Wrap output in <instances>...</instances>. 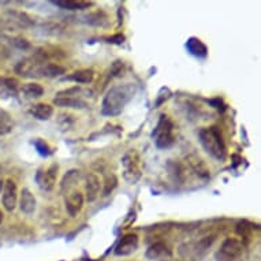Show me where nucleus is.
I'll return each mask as SVG.
<instances>
[{"label":"nucleus","mask_w":261,"mask_h":261,"mask_svg":"<svg viewBox=\"0 0 261 261\" xmlns=\"http://www.w3.org/2000/svg\"><path fill=\"white\" fill-rule=\"evenodd\" d=\"M137 93L136 84H122L108 89L101 103V114L106 116H116L122 114L134 94Z\"/></svg>","instance_id":"f257e3e1"},{"label":"nucleus","mask_w":261,"mask_h":261,"mask_svg":"<svg viewBox=\"0 0 261 261\" xmlns=\"http://www.w3.org/2000/svg\"><path fill=\"white\" fill-rule=\"evenodd\" d=\"M198 138L206 153L219 162H223L226 159V144L223 141L222 133L218 127L212 126V127L201 128L198 132Z\"/></svg>","instance_id":"f03ea898"},{"label":"nucleus","mask_w":261,"mask_h":261,"mask_svg":"<svg viewBox=\"0 0 261 261\" xmlns=\"http://www.w3.org/2000/svg\"><path fill=\"white\" fill-rule=\"evenodd\" d=\"M153 141L159 149H167L175 142V124L168 115H160L153 133Z\"/></svg>","instance_id":"7ed1b4c3"},{"label":"nucleus","mask_w":261,"mask_h":261,"mask_svg":"<svg viewBox=\"0 0 261 261\" xmlns=\"http://www.w3.org/2000/svg\"><path fill=\"white\" fill-rule=\"evenodd\" d=\"M245 242L238 238H227L223 241L218 252L215 253L216 261H244Z\"/></svg>","instance_id":"20e7f679"},{"label":"nucleus","mask_w":261,"mask_h":261,"mask_svg":"<svg viewBox=\"0 0 261 261\" xmlns=\"http://www.w3.org/2000/svg\"><path fill=\"white\" fill-rule=\"evenodd\" d=\"M215 240H216V237L210 236L204 237V238L198 241L186 242L179 248V254L184 258H188V260H200L208 252V249L212 246Z\"/></svg>","instance_id":"39448f33"},{"label":"nucleus","mask_w":261,"mask_h":261,"mask_svg":"<svg viewBox=\"0 0 261 261\" xmlns=\"http://www.w3.org/2000/svg\"><path fill=\"white\" fill-rule=\"evenodd\" d=\"M122 166H123V178L130 185L137 184L142 175L141 159L136 150H128L122 159Z\"/></svg>","instance_id":"423d86ee"},{"label":"nucleus","mask_w":261,"mask_h":261,"mask_svg":"<svg viewBox=\"0 0 261 261\" xmlns=\"http://www.w3.org/2000/svg\"><path fill=\"white\" fill-rule=\"evenodd\" d=\"M58 163H52L48 167H41L36 174V182L43 192H51L55 188L56 178H58Z\"/></svg>","instance_id":"0eeeda50"},{"label":"nucleus","mask_w":261,"mask_h":261,"mask_svg":"<svg viewBox=\"0 0 261 261\" xmlns=\"http://www.w3.org/2000/svg\"><path fill=\"white\" fill-rule=\"evenodd\" d=\"M2 201L6 211L13 212L18 205V188L15 180L7 179L3 186V196H2Z\"/></svg>","instance_id":"6e6552de"},{"label":"nucleus","mask_w":261,"mask_h":261,"mask_svg":"<svg viewBox=\"0 0 261 261\" xmlns=\"http://www.w3.org/2000/svg\"><path fill=\"white\" fill-rule=\"evenodd\" d=\"M185 163H186V166L189 167V170L194 174V175H197L198 178H201V179L206 180L211 178V171L210 167L206 166V163L202 160L200 156L197 154H189L185 159Z\"/></svg>","instance_id":"1a4fd4ad"},{"label":"nucleus","mask_w":261,"mask_h":261,"mask_svg":"<svg viewBox=\"0 0 261 261\" xmlns=\"http://www.w3.org/2000/svg\"><path fill=\"white\" fill-rule=\"evenodd\" d=\"M84 194L77 189H73L70 192L66 193V197H64V205L66 210L69 212L70 216H77L81 212L82 206H84Z\"/></svg>","instance_id":"9d476101"},{"label":"nucleus","mask_w":261,"mask_h":261,"mask_svg":"<svg viewBox=\"0 0 261 261\" xmlns=\"http://www.w3.org/2000/svg\"><path fill=\"white\" fill-rule=\"evenodd\" d=\"M145 256L148 260L152 261L171 260L172 249L166 242H154L153 245H150L149 248L146 249Z\"/></svg>","instance_id":"9b49d317"},{"label":"nucleus","mask_w":261,"mask_h":261,"mask_svg":"<svg viewBox=\"0 0 261 261\" xmlns=\"http://www.w3.org/2000/svg\"><path fill=\"white\" fill-rule=\"evenodd\" d=\"M138 244H140V241H138V237L136 234H126L118 242L114 253H115L116 256H130V254H133L137 250Z\"/></svg>","instance_id":"f8f14e48"},{"label":"nucleus","mask_w":261,"mask_h":261,"mask_svg":"<svg viewBox=\"0 0 261 261\" xmlns=\"http://www.w3.org/2000/svg\"><path fill=\"white\" fill-rule=\"evenodd\" d=\"M101 182L100 178L96 174H86L85 176V200L88 202H93L96 198L99 197Z\"/></svg>","instance_id":"ddd939ff"},{"label":"nucleus","mask_w":261,"mask_h":261,"mask_svg":"<svg viewBox=\"0 0 261 261\" xmlns=\"http://www.w3.org/2000/svg\"><path fill=\"white\" fill-rule=\"evenodd\" d=\"M54 104L58 107L63 108H86L88 104L81 99V97H75V96H66V94H56L54 99Z\"/></svg>","instance_id":"4468645a"},{"label":"nucleus","mask_w":261,"mask_h":261,"mask_svg":"<svg viewBox=\"0 0 261 261\" xmlns=\"http://www.w3.org/2000/svg\"><path fill=\"white\" fill-rule=\"evenodd\" d=\"M66 73V69L63 66L56 63H43L37 70L36 77L40 78H56L60 77L62 74Z\"/></svg>","instance_id":"2eb2a0df"},{"label":"nucleus","mask_w":261,"mask_h":261,"mask_svg":"<svg viewBox=\"0 0 261 261\" xmlns=\"http://www.w3.org/2000/svg\"><path fill=\"white\" fill-rule=\"evenodd\" d=\"M36 205H37V201L33 193L30 192L29 189H23L19 197V208L22 212L26 215H32L36 211Z\"/></svg>","instance_id":"dca6fc26"},{"label":"nucleus","mask_w":261,"mask_h":261,"mask_svg":"<svg viewBox=\"0 0 261 261\" xmlns=\"http://www.w3.org/2000/svg\"><path fill=\"white\" fill-rule=\"evenodd\" d=\"M64 81H73L75 84H90V82L94 80V71L92 69H82L74 71L70 75H66L63 77Z\"/></svg>","instance_id":"f3484780"},{"label":"nucleus","mask_w":261,"mask_h":261,"mask_svg":"<svg viewBox=\"0 0 261 261\" xmlns=\"http://www.w3.org/2000/svg\"><path fill=\"white\" fill-rule=\"evenodd\" d=\"M186 49H188L193 56H196V58H206L208 55V48L204 43H202L201 40L197 39V37H190V39L186 41Z\"/></svg>","instance_id":"a211bd4d"},{"label":"nucleus","mask_w":261,"mask_h":261,"mask_svg":"<svg viewBox=\"0 0 261 261\" xmlns=\"http://www.w3.org/2000/svg\"><path fill=\"white\" fill-rule=\"evenodd\" d=\"M52 5L58 6L63 10H86L94 5L93 2H85V0H55Z\"/></svg>","instance_id":"6ab92c4d"},{"label":"nucleus","mask_w":261,"mask_h":261,"mask_svg":"<svg viewBox=\"0 0 261 261\" xmlns=\"http://www.w3.org/2000/svg\"><path fill=\"white\" fill-rule=\"evenodd\" d=\"M29 112H30V115L35 116L36 119L48 120L52 115H54V107H52L51 104L37 103L30 107Z\"/></svg>","instance_id":"aec40b11"},{"label":"nucleus","mask_w":261,"mask_h":261,"mask_svg":"<svg viewBox=\"0 0 261 261\" xmlns=\"http://www.w3.org/2000/svg\"><path fill=\"white\" fill-rule=\"evenodd\" d=\"M21 94L28 100H36L40 99L44 94V88L40 84H36V82H30V84H25V85L21 86L19 89Z\"/></svg>","instance_id":"412c9836"},{"label":"nucleus","mask_w":261,"mask_h":261,"mask_svg":"<svg viewBox=\"0 0 261 261\" xmlns=\"http://www.w3.org/2000/svg\"><path fill=\"white\" fill-rule=\"evenodd\" d=\"M14 122L9 112L0 108V136H7L13 132Z\"/></svg>","instance_id":"4be33fe9"},{"label":"nucleus","mask_w":261,"mask_h":261,"mask_svg":"<svg viewBox=\"0 0 261 261\" xmlns=\"http://www.w3.org/2000/svg\"><path fill=\"white\" fill-rule=\"evenodd\" d=\"M103 186V197H107V196H110L114 192V189L118 186V178L115 176V174H112V172L104 174Z\"/></svg>","instance_id":"5701e85b"},{"label":"nucleus","mask_w":261,"mask_h":261,"mask_svg":"<svg viewBox=\"0 0 261 261\" xmlns=\"http://www.w3.org/2000/svg\"><path fill=\"white\" fill-rule=\"evenodd\" d=\"M78 178H80V171H77V170H71V171H69L66 174V176H64L63 184H62V189H64L67 186V192H70V190H71L70 186L75 184Z\"/></svg>","instance_id":"b1692460"},{"label":"nucleus","mask_w":261,"mask_h":261,"mask_svg":"<svg viewBox=\"0 0 261 261\" xmlns=\"http://www.w3.org/2000/svg\"><path fill=\"white\" fill-rule=\"evenodd\" d=\"M252 230H253V226L248 222H241L240 224L237 226V232L242 237V240H241L242 242H244V240H248L249 236H250V232H252Z\"/></svg>","instance_id":"393cba45"},{"label":"nucleus","mask_w":261,"mask_h":261,"mask_svg":"<svg viewBox=\"0 0 261 261\" xmlns=\"http://www.w3.org/2000/svg\"><path fill=\"white\" fill-rule=\"evenodd\" d=\"M33 144H35V146L37 148V150H39V153L41 154V156H49V154L52 153L51 148H49L47 142L43 141V140L37 138V140H35Z\"/></svg>","instance_id":"a878e982"},{"label":"nucleus","mask_w":261,"mask_h":261,"mask_svg":"<svg viewBox=\"0 0 261 261\" xmlns=\"http://www.w3.org/2000/svg\"><path fill=\"white\" fill-rule=\"evenodd\" d=\"M9 41L13 44L14 47L19 48V49H29L30 43L26 39L22 37H9Z\"/></svg>","instance_id":"bb28decb"},{"label":"nucleus","mask_w":261,"mask_h":261,"mask_svg":"<svg viewBox=\"0 0 261 261\" xmlns=\"http://www.w3.org/2000/svg\"><path fill=\"white\" fill-rule=\"evenodd\" d=\"M108 43H112V44H122L123 43L124 37L122 35H116V36H112V37H108Z\"/></svg>","instance_id":"cd10ccee"},{"label":"nucleus","mask_w":261,"mask_h":261,"mask_svg":"<svg viewBox=\"0 0 261 261\" xmlns=\"http://www.w3.org/2000/svg\"><path fill=\"white\" fill-rule=\"evenodd\" d=\"M3 186H5V180L0 178V193L3 192Z\"/></svg>","instance_id":"c85d7f7f"},{"label":"nucleus","mask_w":261,"mask_h":261,"mask_svg":"<svg viewBox=\"0 0 261 261\" xmlns=\"http://www.w3.org/2000/svg\"><path fill=\"white\" fill-rule=\"evenodd\" d=\"M3 216H5V215H3V212H2V210H0V223L3 222Z\"/></svg>","instance_id":"c756f323"},{"label":"nucleus","mask_w":261,"mask_h":261,"mask_svg":"<svg viewBox=\"0 0 261 261\" xmlns=\"http://www.w3.org/2000/svg\"><path fill=\"white\" fill-rule=\"evenodd\" d=\"M0 25H2V19H0Z\"/></svg>","instance_id":"7c9ffc66"}]
</instances>
